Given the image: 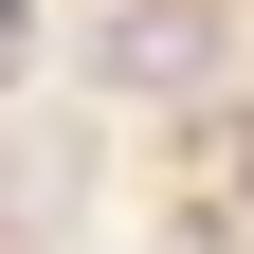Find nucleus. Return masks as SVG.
Here are the masks:
<instances>
[{"mask_svg":"<svg viewBox=\"0 0 254 254\" xmlns=\"http://www.w3.org/2000/svg\"><path fill=\"white\" fill-rule=\"evenodd\" d=\"M18 55H37V18H18V0H0V73H18Z\"/></svg>","mask_w":254,"mask_h":254,"instance_id":"nucleus-1","label":"nucleus"}]
</instances>
